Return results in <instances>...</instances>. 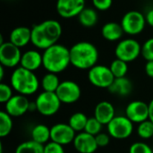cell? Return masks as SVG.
Segmentation results:
<instances>
[{"mask_svg": "<svg viewBox=\"0 0 153 153\" xmlns=\"http://www.w3.org/2000/svg\"><path fill=\"white\" fill-rule=\"evenodd\" d=\"M62 26L56 20H46L31 29V43L37 48L47 49L55 45L62 35Z\"/></svg>", "mask_w": 153, "mask_h": 153, "instance_id": "obj_1", "label": "cell"}, {"mask_svg": "<svg viewBox=\"0 0 153 153\" xmlns=\"http://www.w3.org/2000/svg\"><path fill=\"white\" fill-rule=\"evenodd\" d=\"M71 65L80 70H90L99 59L97 48L89 41H80L70 48Z\"/></svg>", "mask_w": 153, "mask_h": 153, "instance_id": "obj_2", "label": "cell"}, {"mask_svg": "<svg viewBox=\"0 0 153 153\" xmlns=\"http://www.w3.org/2000/svg\"><path fill=\"white\" fill-rule=\"evenodd\" d=\"M42 56L43 67L48 73L57 74L65 71L71 65L70 48L58 43L45 49Z\"/></svg>", "mask_w": 153, "mask_h": 153, "instance_id": "obj_3", "label": "cell"}, {"mask_svg": "<svg viewBox=\"0 0 153 153\" xmlns=\"http://www.w3.org/2000/svg\"><path fill=\"white\" fill-rule=\"evenodd\" d=\"M12 88L19 94L29 96L34 94L39 87V81L34 72L22 66L17 67L10 77Z\"/></svg>", "mask_w": 153, "mask_h": 153, "instance_id": "obj_4", "label": "cell"}, {"mask_svg": "<svg viewBox=\"0 0 153 153\" xmlns=\"http://www.w3.org/2000/svg\"><path fill=\"white\" fill-rule=\"evenodd\" d=\"M115 55L117 58L130 63L142 55V46L134 39H125L117 45Z\"/></svg>", "mask_w": 153, "mask_h": 153, "instance_id": "obj_5", "label": "cell"}, {"mask_svg": "<svg viewBox=\"0 0 153 153\" xmlns=\"http://www.w3.org/2000/svg\"><path fill=\"white\" fill-rule=\"evenodd\" d=\"M37 111L45 117H51L58 112L61 101L56 92L43 91L37 97L36 100Z\"/></svg>", "mask_w": 153, "mask_h": 153, "instance_id": "obj_6", "label": "cell"}, {"mask_svg": "<svg viewBox=\"0 0 153 153\" xmlns=\"http://www.w3.org/2000/svg\"><path fill=\"white\" fill-rule=\"evenodd\" d=\"M134 123L126 116L115 117L108 126V132L110 137L117 140H124L131 136L134 131Z\"/></svg>", "mask_w": 153, "mask_h": 153, "instance_id": "obj_7", "label": "cell"}, {"mask_svg": "<svg viewBox=\"0 0 153 153\" xmlns=\"http://www.w3.org/2000/svg\"><path fill=\"white\" fill-rule=\"evenodd\" d=\"M145 16L139 11H129L124 14L121 20V26L124 32L129 35H138L145 28Z\"/></svg>", "mask_w": 153, "mask_h": 153, "instance_id": "obj_8", "label": "cell"}, {"mask_svg": "<svg viewBox=\"0 0 153 153\" xmlns=\"http://www.w3.org/2000/svg\"><path fill=\"white\" fill-rule=\"evenodd\" d=\"M88 79L95 87L108 89L113 83L115 77L109 67L102 65H96L89 70Z\"/></svg>", "mask_w": 153, "mask_h": 153, "instance_id": "obj_9", "label": "cell"}, {"mask_svg": "<svg viewBox=\"0 0 153 153\" xmlns=\"http://www.w3.org/2000/svg\"><path fill=\"white\" fill-rule=\"evenodd\" d=\"M56 93L59 98L61 103L74 104L80 100L82 91L78 83L74 81L67 80L61 82Z\"/></svg>", "mask_w": 153, "mask_h": 153, "instance_id": "obj_10", "label": "cell"}, {"mask_svg": "<svg viewBox=\"0 0 153 153\" xmlns=\"http://www.w3.org/2000/svg\"><path fill=\"white\" fill-rule=\"evenodd\" d=\"M22 52L20 48L10 41L0 45V64L4 67L13 68L21 63Z\"/></svg>", "mask_w": 153, "mask_h": 153, "instance_id": "obj_11", "label": "cell"}, {"mask_svg": "<svg viewBox=\"0 0 153 153\" xmlns=\"http://www.w3.org/2000/svg\"><path fill=\"white\" fill-rule=\"evenodd\" d=\"M75 133L76 132L69 126V124H56L50 128V141L65 146L74 143V140L76 136Z\"/></svg>", "mask_w": 153, "mask_h": 153, "instance_id": "obj_12", "label": "cell"}, {"mask_svg": "<svg viewBox=\"0 0 153 153\" xmlns=\"http://www.w3.org/2000/svg\"><path fill=\"white\" fill-rule=\"evenodd\" d=\"M57 13L65 19L78 16L85 8V0H57Z\"/></svg>", "mask_w": 153, "mask_h": 153, "instance_id": "obj_13", "label": "cell"}, {"mask_svg": "<svg viewBox=\"0 0 153 153\" xmlns=\"http://www.w3.org/2000/svg\"><path fill=\"white\" fill-rule=\"evenodd\" d=\"M126 116L133 123L144 122L149 119V104L142 100L132 101L126 108Z\"/></svg>", "mask_w": 153, "mask_h": 153, "instance_id": "obj_14", "label": "cell"}, {"mask_svg": "<svg viewBox=\"0 0 153 153\" xmlns=\"http://www.w3.org/2000/svg\"><path fill=\"white\" fill-rule=\"evenodd\" d=\"M30 101L26 96L22 94L13 95L4 106L5 112L12 117H18L23 116L29 111Z\"/></svg>", "mask_w": 153, "mask_h": 153, "instance_id": "obj_15", "label": "cell"}, {"mask_svg": "<svg viewBox=\"0 0 153 153\" xmlns=\"http://www.w3.org/2000/svg\"><path fill=\"white\" fill-rule=\"evenodd\" d=\"M73 144L79 153H94L99 148L95 136L86 132H81L76 134Z\"/></svg>", "mask_w": 153, "mask_h": 153, "instance_id": "obj_16", "label": "cell"}, {"mask_svg": "<svg viewBox=\"0 0 153 153\" xmlns=\"http://www.w3.org/2000/svg\"><path fill=\"white\" fill-rule=\"evenodd\" d=\"M20 65L22 67L34 72L43 65V56L37 50H28L22 54Z\"/></svg>", "mask_w": 153, "mask_h": 153, "instance_id": "obj_17", "label": "cell"}, {"mask_svg": "<svg viewBox=\"0 0 153 153\" xmlns=\"http://www.w3.org/2000/svg\"><path fill=\"white\" fill-rule=\"evenodd\" d=\"M9 41L18 48H23L31 41V29L20 26L14 28L9 37Z\"/></svg>", "mask_w": 153, "mask_h": 153, "instance_id": "obj_18", "label": "cell"}, {"mask_svg": "<svg viewBox=\"0 0 153 153\" xmlns=\"http://www.w3.org/2000/svg\"><path fill=\"white\" fill-rule=\"evenodd\" d=\"M94 117L104 126L108 125L109 122L116 117L115 108L108 101H100L97 104L94 110Z\"/></svg>", "mask_w": 153, "mask_h": 153, "instance_id": "obj_19", "label": "cell"}, {"mask_svg": "<svg viewBox=\"0 0 153 153\" xmlns=\"http://www.w3.org/2000/svg\"><path fill=\"white\" fill-rule=\"evenodd\" d=\"M108 90L115 95L120 97H126L132 92L133 84L131 81L126 77L115 78L113 83L110 85V87Z\"/></svg>", "mask_w": 153, "mask_h": 153, "instance_id": "obj_20", "label": "cell"}, {"mask_svg": "<svg viewBox=\"0 0 153 153\" xmlns=\"http://www.w3.org/2000/svg\"><path fill=\"white\" fill-rule=\"evenodd\" d=\"M124 33L125 32L121 24L114 22H109L105 23L101 29V34L103 38L108 41L119 40Z\"/></svg>", "mask_w": 153, "mask_h": 153, "instance_id": "obj_21", "label": "cell"}, {"mask_svg": "<svg viewBox=\"0 0 153 153\" xmlns=\"http://www.w3.org/2000/svg\"><path fill=\"white\" fill-rule=\"evenodd\" d=\"M30 135L31 140L42 145L47 144L48 143H49V140H51L50 128L43 124L35 126L31 130Z\"/></svg>", "mask_w": 153, "mask_h": 153, "instance_id": "obj_22", "label": "cell"}, {"mask_svg": "<svg viewBox=\"0 0 153 153\" xmlns=\"http://www.w3.org/2000/svg\"><path fill=\"white\" fill-rule=\"evenodd\" d=\"M78 21L85 28H91L98 22V13L92 8L85 7L78 15Z\"/></svg>", "mask_w": 153, "mask_h": 153, "instance_id": "obj_23", "label": "cell"}, {"mask_svg": "<svg viewBox=\"0 0 153 153\" xmlns=\"http://www.w3.org/2000/svg\"><path fill=\"white\" fill-rule=\"evenodd\" d=\"M60 83L61 82L59 81L57 74L48 72L43 76L40 82V85L43 88V91L48 92H56Z\"/></svg>", "mask_w": 153, "mask_h": 153, "instance_id": "obj_24", "label": "cell"}, {"mask_svg": "<svg viewBox=\"0 0 153 153\" xmlns=\"http://www.w3.org/2000/svg\"><path fill=\"white\" fill-rule=\"evenodd\" d=\"M88 119L89 117H87L85 114L82 112H76L70 117L68 120V124L75 132L81 133L84 131Z\"/></svg>", "mask_w": 153, "mask_h": 153, "instance_id": "obj_25", "label": "cell"}, {"mask_svg": "<svg viewBox=\"0 0 153 153\" xmlns=\"http://www.w3.org/2000/svg\"><path fill=\"white\" fill-rule=\"evenodd\" d=\"M15 153H44V145L30 140L19 144Z\"/></svg>", "mask_w": 153, "mask_h": 153, "instance_id": "obj_26", "label": "cell"}, {"mask_svg": "<svg viewBox=\"0 0 153 153\" xmlns=\"http://www.w3.org/2000/svg\"><path fill=\"white\" fill-rule=\"evenodd\" d=\"M13 129L12 117L5 111L0 112V136L2 138L10 134Z\"/></svg>", "mask_w": 153, "mask_h": 153, "instance_id": "obj_27", "label": "cell"}, {"mask_svg": "<svg viewBox=\"0 0 153 153\" xmlns=\"http://www.w3.org/2000/svg\"><path fill=\"white\" fill-rule=\"evenodd\" d=\"M128 63L120 60L118 58H116L112 63L110 64V70L114 75L115 78H122L126 77L127 71H128Z\"/></svg>", "mask_w": 153, "mask_h": 153, "instance_id": "obj_28", "label": "cell"}, {"mask_svg": "<svg viewBox=\"0 0 153 153\" xmlns=\"http://www.w3.org/2000/svg\"><path fill=\"white\" fill-rule=\"evenodd\" d=\"M138 135L144 140L153 138V123L150 120H146L138 125L137 127Z\"/></svg>", "mask_w": 153, "mask_h": 153, "instance_id": "obj_29", "label": "cell"}, {"mask_svg": "<svg viewBox=\"0 0 153 153\" xmlns=\"http://www.w3.org/2000/svg\"><path fill=\"white\" fill-rule=\"evenodd\" d=\"M102 126H103V125L95 117H90L87 121V124H86V126H85V129L83 132H86L87 134L96 136L101 133Z\"/></svg>", "mask_w": 153, "mask_h": 153, "instance_id": "obj_30", "label": "cell"}, {"mask_svg": "<svg viewBox=\"0 0 153 153\" xmlns=\"http://www.w3.org/2000/svg\"><path fill=\"white\" fill-rule=\"evenodd\" d=\"M142 56L146 61L153 60V38L147 39L142 46Z\"/></svg>", "mask_w": 153, "mask_h": 153, "instance_id": "obj_31", "label": "cell"}, {"mask_svg": "<svg viewBox=\"0 0 153 153\" xmlns=\"http://www.w3.org/2000/svg\"><path fill=\"white\" fill-rule=\"evenodd\" d=\"M129 153H153V151L147 143L137 142L130 146Z\"/></svg>", "mask_w": 153, "mask_h": 153, "instance_id": "obj_32", "label": "cell"}, {"mask_svg": "<svg viewBox=\"0 0 153 153\" xmlns=\"http://www.w3.org/2000/svg\"><path fill=\"white\" fill-rule=\"evenodd\" d=\"M13 88L5 83L0 84V102L6 103L13 97Z\"/></svg>", "mask_w": 153, "mask_h": 153, "instance_id": "obj_33", "label": "cell"}, {"mask_svg": "<svg viewBox=\"0 0 153 153\" xmlns=\"http://www.w3.org/2000/svg\"><path fill=\"white\" fill-rule=\"evenodd\" d=\"M44 153H65L64 146L50 141L44 145Z\"/></svg>", "mask_w": 153, "mask_h": 153, "instance_id": "obj_34", "label": "cell"}, {"mask_svg": "<svg viewBox=\"0 0 153 153\" xmlns=\"http://www.w3.org/2000/svg\"><path fill=\"white\" fill-rule=\"evenodd\" d=\"M92 4L96 9L100 11H106L111 7L113 0H92Z\"/></svg>", "mask_w": 153, "mask_h": 153, "instance_id": "obj_35", "label": "cell"}, {"mask_svg": "<svg viewBox=\"0 0 153 153\" xmlns=\"http://www.w3.org/2000/svg\"><path fill=\"white\" fill-rule=\"evenodd\" d=\"M96 138V142L98 144V147L100 148H104L106 146H108L110 142V135L105 133H100L98 135L95 136Z\"/></svg>", "mask_w": 153, "mask_h": 153, "instance_id": "obj_36", "label": "cell"}, {"mask_svg": "<svg viewBox=\"0 0 153 153\" xmlns=\"http://www.w3.org/2000/svg\"><path fill=\"white\" fill-rule=\"evenodd\" d=\"M145 73L149 77L153 78V60L147 61L145 65Z\"/></svg>", "mask_w": 153, "mask_h": 153, "instance_id": "obj_37", "label": "cell"}, {"mask_svg": "<svg viewBox=\"0 0 153 153\" xmlns=\"http://www.w3.org/2000/svg\"><path fill=\"white\" fill-rule=\"evenodd\" d=\"M145 19H146V22L150 25L153 27V9L150 10L146 15H145Z\"/></svg>", "mask_w": 153, "mask_h": 153, "instance_id": "obj_38", "label": "cell"}, {"mask_svg": "<svg viewBox=\"0 0 153 153\" xmlns=\"http://www.w3.org/2000/svg\"><path fill=\"white\" fill-rule=\"evenodd\" d=\"M149 119L153 123V100L149 103Z\"/></svg>", "mask_w": 153, "mask_h": 153, "instance_id": "obj_39", "label": "cell"}, {"mask_svg": "<svg viewBox=\"0 0 153 153\" xmlns=\"http://www.w3.org/2000/svg\"><path fill=\"white\" fill-rule=\"evenodd\" d=\"M29 111L33 112V111H37V105L36 102H30V107H29Z\"/></svg>", "mask_w": 153, "mask_h": 153, "instance_id": "obj_40", "label": "cell"}, {"mask_svg": "<svg viewBox=\"0 0 153 153\" xmlns=\"http://www.w3.org/2000/svg\"><path fill=\"white\" fill-rule=\"evenodd\" d=\"M4 66L3 65H0V81H3L4 79Z\"/></svg>", "mask_w": 153, "mask_h": 153, "instance_id": "obj_41", "label": "cell"}, {"mask_svg": "<svg viewBox=\"0 0 153 153\" xmlns=\"http://www.w3.org/2000/svg\"><path fill=\"white\" fill-rule=\"evenodd\" d=\"M152 140H153V138H152Z\"/></svg>", "mask_w": 153, "mask_h": 153, "instance_id": "obj_42", "label": "cell"}]
</instances>
